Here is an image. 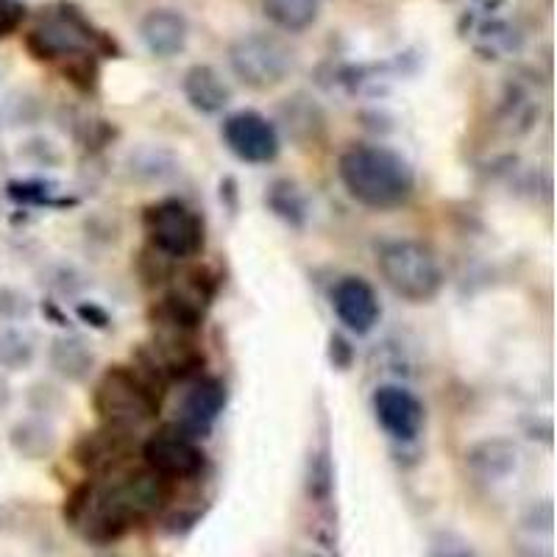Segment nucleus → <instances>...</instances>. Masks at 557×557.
<instances>
[{"label":"nucleus","instance_id":"obj_1","mask_svg":"<svg viewBox=\"0 0 557 557\" xmlns=\"http://www.w3.org/2000/svg\"><path fill=\"white\" fill-rule=\"evenodd\" d=\"M168 480L153 469H137L112 480L78 487L64 507V519L84 541L109 544L165 505Z\"/></svg>","mask_w":557,"mask_h":557},{"label":"nucleus","instance_id":"obj_2","mask_svg":"<svg viewBox=\"0 0 557 557\" xmlns=\"http://www.w3.org/2000/svg\"><path fill=\"white\" fill-rule=\"evenodd\" d=\"M341 178L348 196L371 209H396L416 187L410 165L391 148L355 146L341 157Z\"/></svg>","mask_w":557,"mask_h":557},{"label":"nucleus","instance_id":"obj_3","mask_svg":"<svg viewBox=\"0 0 557 557\" xmlns=\"http://www.w3.org/2000/svg\"><path fill=\"white\" fill-rule=\"evenodd\" d=\"M382 278L393 293L412 305H424L444 285V271L435 251L418 240H387L376 257Z\"/></svg>","mask_w":557,"mask_h":557},{"label":"nucleus","instance_id":"obj_4","mask_svg":"<svg viewBox=\"0 0 557 557\" xmlns=\"http://www.w3.org/2000/svg\"><path fill=\"white\" fill-rule=\"evenodd\" d=\"M159 399L151 382L137 371L112 368L101 376L96 387V410L107 430L128 435L137 426L148 424L157 412Z\"/></svg>","mask_w":557,"mask_h":557},{"label":"nucleus","instance_id":"obj_5","mask_svg":"<svg viewBox=\"0 0 557 557\" xmlns=\"http://www.w3.org/2000/svg\"><path fill=\"white\" fill-rule=\"evenodd\" d=\"M228 64L235 70V76L253 89H271L290 76L296 57L290 45L282 42L271 34H251L232 45L228 51Z\"/></svg>","mask_w":557,"mask_h":557},{"label":"nucleus","instance_id":"obj_6","mask_svg":"<svg viewBox=\"0 0 557 557\" xmlns=\"http://www.w3.org/2000/svg\"><path fill=\"white\" fill-rule=\"evenodd\" d=\"M146 232L153 248H159L168 257H193L203 246V226L201 218L182 201H159L148 207L146 212Z\"/></svg>","mask_w":557,"mask_h":557},{"label":"nucleus","instance_id":"obj_7","mask_svg":"<svg viewBox=\"0 0 557 557\" xmlns=\"http://www.w3.org/2000/svg\"><path fill=\"white\" fill-rule=\"evenodd\" d=\"M146 462L148 469L165 480H184L201 471L203 455L196 437L187 435L178 424H168L146 441Z\"/></svg>","mask_w":557,"mask_h":557},{"label":"nucleus","instance_id":"obj_8","mask_svg":"<svg viewBox=\"0 0 557 557\" xmlns=\"http://www.w3.org/2000/svg\"><path fill=\"white\" fill-rule=\"evenodd\" d=\"M223 143L248 165H268L278 157V134L260 112L243 109L223 121Z\"/></svg>","mask_w":557,"mask_h":557},{"label":"nucleus","instance_id":"obj_9","mask_svg":"<svg viewBox=\"0 0 557 557\" xmlns=\"http://www.w3.org/2000/svg\"><path fill=\"white\" fill-rule=\"evenodd\" d=\"M89 45V32L76 14H48L34 26L28 37V48L37 59H64L76 57Z\"/></svg>","mask_w":557,"mask_h":557},{"label":"nucleus","instance_id":"obj_10","mask_svg":"<svg viewBox=\"0 0 557 557\" xmlns=\"http://www.w3.org/2000/svg\"><path fill=\"white\" fill-rule=\"evenodd\" d=\"M332 310L355 335H368L380 323V298L360 276H343L332 290Z\"/></svg>","mask_w":557,"mask_h":557},{"label":"nucleus","instance_id":"obj_11","mask_svg":"<svg viewBox=\"0 0 557 557\" xmlns=\"http://www.w3.org/2000/svg\"><path fill=\"white\" fill-rule=\"evenodd\" d=\"M376 421L396 441H416L424 426V405L401 385H382L374 393Z\"/></svg>","mask_w":557,"mask_h":557},{"label":"nucleus","instance_id":"obj_12","mask_svg":"<svg viewBox=\"0 0 557 557\" xmlns=\"http://www.w3.org/2000/svg\"><path fill=\"white\" fill-rule=\"evenodd\" d=\"M226 405V391L218 380H198L193 382L190 391L184 393L182 399V416H178L176 424L182 426L187 435L198 437L207 435L212 430V424L218 421V416L223 412Z\"/></svg>","mask_w":557,"mask_h":557},{"label":"nucleus","instance_id":"obj_13","mask_svg":"<svg viewBox=\"0 0 557 557\" xmlns=\"http://www.w3.org/2000/svg\"><path fill=\"white\" fill-rule=\"evenodd\" d=\"M139 37L159 59H171L187 45V20L173 9H153L139 23Z\"/></svg>","mask_w":557,"mask_h":557},{"label":"nucleus","instance_id":"obj_14","mask_svg":"<svg viewBox=\"0 0 557 557\" xmlns=\"http://www.w3.org/2000/svg\"><path fill=\"white\" fill-rule=\"evenodd\" d=\"M184 98L201 114L223 112L232 101V89L223 82L221 73L209 64H196L184 76Z\"/></svg>","mask_w":557,"mask_h":557},{"label":"nucleus","instance_id":"obj_15","mask_svg":"<svg viewBox=\"0 0 557 557\" xmlns=\"http://www.w3.org/2000/svg\"><path fill=\"white\" fill-rule=\"evenodd\" d=\"M92 348L82 341V337H57L51 346V368L59 376L70 382L87 380L92 371Z\"/></svg>","mask_w":557,"mask_h":557},{"label":"nucleus","instance_id":"obj_16","mask_svg":"<svg viewBox=\"0 0 557 557\" xmlns=\"http://www.w3.org/2000/svg\"><path fill=\"white\" fill-rule=\"evenodd\" d=\"M12 446L23 457H32V460H39V457L51 455L53 446H57V435H53V426L42 418H26L20 421L12 430Z\"/></svg>","mask_w":557,"mask_h":557},{"label":"nucleus","instance_id":"obj_17","mask_svg":"<svg viewBox=\"0 0 557 557\" xmlns=\"http://www.w3.org/2000/svg\"><path fill=\"white\" fill-rule=\"evenodd\" d=\"M321 0H262L268 17L285 32H305L312 26Z\"/></svg>","mask_w":557,"mask_h":557},{"label":"nucleus","instance_id":"obj_18","mask_svg":"<svg viewBox=\"0 0 557 557\" xmlns=\"http://www.w3.org/2000/svg\"><path fill=\"white\" fill-rule=\"evenodd\" d=\"M37 357L34 337L23 330H0V368L23 371Z\"/></svg>","mask_w":557,"mask_h":557},{"label":"nucleus","instance_id":"obj_19","mask_svg":"<svg viewBox=\"0 0 557 557\" xmlns=\"http://www.w3.org/2000/svg\"><path fill=\"white\" fill-rule=\"evenodd\" d=\"M32 312V301L26 293L14 290V287H0V323H14Z\"/></svg>","mask_w":557,"mask_h":557},{"label":"nucleus","instance_id":"obj_20","mask_svg":"<svg viewBox=\"0 0 557 557\" xmlns=\"http://www.w3.org/2000/svg\"><path fill=\"white\" fill-rule=\"evenodd\" d=\"M430 557H476V555L474 549H471V544H466V541L457 539V535H437V539L432 541Z\"/></svg>","mask_w":557,"mask_h":557},{"label":"nucleus","instance_id":"obj_21","mask_svg":"<svg viewBox=\"0 0 557 557\" xmlns=\"http://www.w3.org/2000/svg\"><path fill=\"white\" fill-rule=\"evenodd\" d=\"M23 23V7L17 0H0V37H9Z\"/></svg>","mask_w":557,"mask_h":557},{"label":"nucleus","instance_id":"obj_22","mask_svg":"<svg viewBox=\"0 0 557 557\" xmlns=\"http://www.w3.org/2000/svg\"><path fill=\"white\" fill-rule=\"evenodd\" d=\"M9 401H12V391H9V382L0 376V412L7 410Z\"/></svg>","mask_w":557,"mask_h":557}]
</instances>
